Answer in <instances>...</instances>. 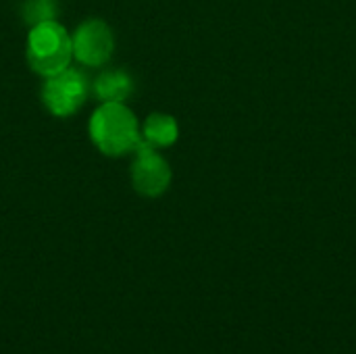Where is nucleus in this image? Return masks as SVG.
<instances>
[{
	"instance_id": "obj_1",
	"label": "nucleus",
	"mask_w": 356,
	"mask_h": 354,
	"mask_svg": "<svg viewBox=\"0 0 356 354\" xmlns=\"http://www.w3.org/2000/svg\"><path fill=\"white\" fill-rule=\"evenodd\" d=\"M88 131L94 146L106 156L134 152L142 142L138 119L125 102H102L92 113Z\"/></svg>"
},
{
	"instance_id": "obj_2",
	"label": "nucleus",
	"mask_w": 356,
	"mask_h": 354,
	"mask_svg": "<svg viewBox=\"0 0 356 354\" xmlns=\"http://www.w3.org/2000/svg\"><path fill=\"white\" fill-rule=\"evenodd\" d=\"M25 56L31 71L42 77H50L65 71L73 58V44L69 31L56 19L29 27Z\"/></svg>"
},
{
	"instance_id": "obj_3",
	"label": "nucleus",
	"mask_w": 356,
	"mask_h": 354,
	"mask_svg": "<svg viewBox=\"0 0 356 354\" xmlns=\"http://www.w3.org/2000/svg\"><path fill=\"white\" fill-rule=\"evenodd\" d=\"M90 92V81L79 69L67 67L65 71L46 77L42 86V102L54 117L75 115Z\"/></svg>"
},
{
	"instance_id": "obj_4",
	"label": "nucleus",
	"mask_w": 356,
	"mask_h": 354,
	"mask_svg": "<svg viewBox=\"0 0 356 354\" xmlns=\"http://www.w3.org/2000/svg\"><path fill=\"white\" fill-rule=\"evenodd\" d=\"M71 44L73 58H77L86 67H100L113 56L115 35L102 19H88L75 29V33L71 35Z\"/></svg>"
},
{
	"instance_id": "obj_5",
	"label": "nucleus",
	"mask_w": 356,
	"mask_h": 354,
	"mask_svg": "<svg viewBox=\"0 0 356 354\" xmlns=\"http://www.w3.org/2000/svg\"><path fill=\"white\" fill-rule=\"evenodd\" d=\"M136 159L131 165V184L142 196H161L171 184V167L156 152V148L140 142L134 150Z\"/></svg>"
},
{
	"instance_id": "obj_6",
	"label": "nucleus",
	"mask_w": 356,
	"mask_h": 354,
	"mask_svg": "<svg viewBox=\"0 0 356 354\" xmlns=\"http://www.w3.org/2000/svg\"><path fill=\"white\" fill-rule=\"evenodd\" d=\"M90 88L102 102H125L134 94V79L123 69H106L94 79Z\"/></svg>"
},
{
	"instance_id": "obj_7",
	"label": "nucleus",
	"mask_w": 356,
	"mask_h": 354,
	"mask_svg": "<svg viewBox=\"0 0 356 354\" xmlns=\"http://www.w3.org/2000/svg\"><path fill=\"white\" fill-rule=\"evenodd\" d=\"M142 142L152 146V148H167L171 144H175L177 136H179V127L177 121L167 115V113H152L146 117L142 129Z\"/></svg>"
},
{
	"instance_id": "obj_8",
	"label": "nucleus",
	"mask_w": 356,
	"mask_h": 354,
	"mask_svg": "<svg viewBox=\"0 0 356 354\" xmlns=\"http://www.w3.org/2000/svg\"><path fill=\"white\" fill-rule=\"evenodd\" d=\"M23 21L33 27L46 21H54L58 15V4L56 0H25L21 8Z\"/></svg>"
}]
</instances>
